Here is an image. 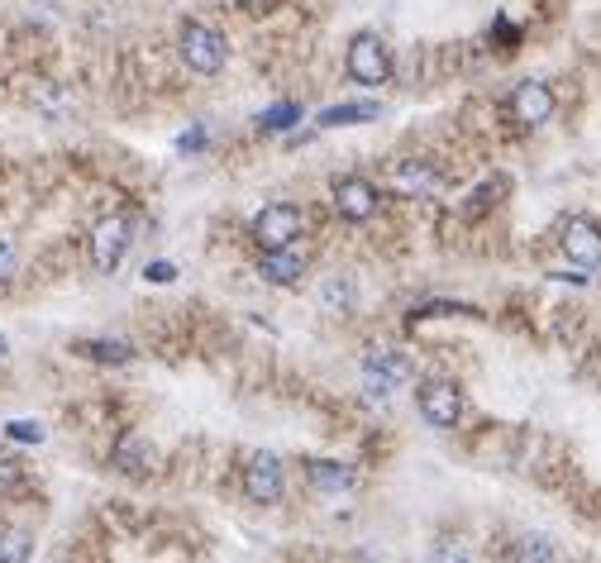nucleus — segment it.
<instances>
[{"instance_id":"13","label":"nucleus","mask_w":601,"mask_h":563,"mask_svg":"<svg viewBox=\"0 0 601 563\" xmlns=\"http://www.w3.org/2000/svg\"><path fill=\"white\" fill-rule=\"evenodd\" d=\"M306 478H310V488L325 492V496H339V492L354 488V468H349V464H334V458H310V464H306Z\"/></svg>"},{"instance_id":"23","label":"nucleus","mask_w":601,"mask_h":563,"mask_svg":"<svg viewBox=\"0 0 601 563\" xmlns=\"http://www.w3.org/2000/svg\"><path fill=\"white\" fill-rule=\"evenodd\" d=\"M24 488V464L15 454H0V492H15Z\"/></svg>"},{"instance_id":"21","label":"nucleus","mask_w":601,"mask_h":563,"mask_svg":"<svg viewBox=\"0 0 601 563\" xmlns=\"http://www.w3.org/2000/svg\"><path fill=\"white\" fill-rule=\"evenodd\" d=\"M397 181H401V187H406V191H429L439 177H435V167H429V163H401Z\"/></svg>"},{"instance_id":"25","label":"nucleus","mask_w":601,"mask_h":563,"mask_svg":"<svg viewBox=\"0 0 601 563\" xmlns=\"http://www.w3.org/2000/svg\"><path fill=\"white\" fill-rule=\"evenodd\" d=\"M143 278H149V282H173V263H153V268H143Z\"/></svg>"},{"instance_id":"9","label":"nucleus","mask_w":601,"mask_h":563,"mask_svg":"<svg viewBox=\"0 0 601 563\" xmlns=\"http://www.w3.org/2000/svg\"><path fill=\"white\" fill-rule=\"evenodd\" d=\"M506 110H511V120L520 129H540V125L554 120V110H558L554 86H549V82H520L511 91V101H506Z\"/></svg>"},{"instance_id":"12","label":"nucleus","mask_w":601,"mask_h":563,"mask_svg":"<svg viewBox=\"0 0 601 563\" xmlns=\"http://www.w3.org/2000/svg\"><path fill=\"white\" fill-rule=\"evenodd\" d=\"M110 468H115V473H125V478H143L153 468L149 439L134 435V430H125V435L115 439V449H110Z\"/></svg>"},{"instance_id":"10","label":"nucleus","mask_w":601,"mask_h":563,"mask_svg":"<svg viewBox=\"0 0 601 563\" xmlns=\"http://www.w3.org/2000/svg\"><path fill=\"white\" fill-rule=\"evenodd\" d=\"M411 377V363H406V353H397V349H373L368 359H363V387L373 391V397H387L391 387H401Z\"/></svg>"},{"instance_id":"3","label":"nucleus","mask_w":601,"mask_h":563,"mask_svg":"<svg viewBox=\"0 0 601 563\" xmlns=\"http://www.w3.org/2000/svg\"><path fill=\"white\" fill-rule=\"evenodd\" d=\"M300 230H306V215H300V206H292V201H272V206H263V211L254 215V225H248V234H254V244H258V254H263V248H286V244H296Z\"/></svg>"},{"instance_id":"11","label":"nucleus","mask_w":601,"mask_h":563,"mask_svg":"<svg viewBox=\"0 0 601 563\" xmlns=\"http://www.w3.org/2000/svg\"><path fill=\"white\" fill-rule=\"evenodd\" d=\"M306 263H310V254L300 244L263 248V254H258V278L272 282V286H292V282L306 278Z\"/></svg>"},{"instance_id":"14","label":"nucleus","mask_w":601,"mask_h":563,"mask_svg":"<svg viewBox=\"0 0 601 563\" xmlns=\"http://www.w3.org/2000/svg\"><path fill=\"white\" fill-rule=\"evenodd\" d=\"M320 306L330 310V316H354V306H358V286L349 272H334V278H325L320 282Z\"/></svg>"},{"instance_id":"26","label":"nucleus","mask_w":601,"mask_h":563,"mask_svg":"<svg viewBox=\"0 0 601 563\" xmlns=\"http://www.w3.org/2000/svg\"><path fill=\"white\" fill-rule=\"evenodd\" d=\"M0 353H5V339H0Z\"/></svg>"},{"instance_id":"19","label":"nucleus","mask_w":601,"mask_h":563,"mask_svg":"<svg viewBox=\"0 0 601 563\" xmlns=\"http://www.w3.org/2000/svg\"><path fill=\"white\" fill-rule=\"evenodd\" d=\"M300 120V106H292V101H278L272 110L258 115V129H268V134H282V129H292Z\"/></svg>"},{"instance_id":"27","label":"nucleus","mask_w":601,"mask_h":563,"mask_svg":"<svg viewBox=\"0 0 601 563\" xmlns=\"http://www.w3.org/2000/svg\"><path fill=\"white\" fill-rule=\"evenodd\" d=\"M229 5H244V0H229Z\"/></svg>"},{"instance_id":"16","label":"nucleus","mask_w":601,"mask_h":563,"mask_svg":"<svg viewBox=\"0 0 601 563\" xmlns=\"http://www.w3.org/2000/svg\"><path fill=\"white\" fill-rule=\"evenodd\" d=\"M506 563H558V549H554V540H544V535H520L511 544V554H506Z\"/></svg>"},{"instance_id":"1","label":"nucleus","mask_w":601,"mask_h":563,"mask_svg":"<svg viewBox=\"0 0 601 563\" xmlns=\"http://www.w3.org/2000/svg\"><path fill=\"white\" fill-rule=\"evenodd\" d=\"M177 54L191 72L201 77H215L220 68L229 62V38L215 30V24H201V20H181L177 30Z\"/></svg>"},{"instance_id":"20","label":"nucleus","mask_w":601,"mask_h":563,"mask_svg":"<svg viewBox=\"0 0 601 563\" xmlns=\"http://www.w3.org/2000/svg\"><path fill=\"white\" fill-rule=\"evenodd\" d=\"M429 563H478V554L468 540H439L429 549Z\"/></svg>"},{"instance_id":"8","label":"nucleus","mask_w":601,"mask_h":563,"mask_svg":"<svg viewBox=\"0 0 601 563\" xmlns=\"http://www.w3.org/2000/svg\"><path fill=\"white\" fill-rule=\"evenodd\" d=\"M558 248H564L568 263H578L587 272L601 268V225L592 215H568L564 230H558Z\"/></svg>"},{"instance_id":"18","label":"nucleus","mask_w":601,"mask_h":563,"mask_svg":"<svg viewBox=\"0 0 601 563\" xmlns=\"http://www.w3.org/2000/svg\"><path fill=\"white\" fill-rule=\"evenodd\" d=\"M30 554H34L30 530H5L0 535V563H30Z\"/></svg>"},{"instance_id":"7","label":"nucleus","mask_w":601,"mask_h":563,"mask_svg":"<svg viewBox=\"0 0 601 563\" xmlns=\"http://www.w3.org/2000/svg\"><path fill=\"white\" fill-rule=\"evenodd\" d=\"M330 206L339 220H349V225H363V220L377 215V206H382V191L373 187L368 177H339L330 187Z\"/></svg>"},{"instance_id":"24","label":"nucleus","mask_w":601,"mask_h":563,"mask_svg":"<svg viewBox=\"0 0 601 563\" xmlns=\"http://www.w3.org/2000/svg\"><path fill=\"white\" fill-rule=\"evenodd\" d=\"M10 439H24V444H38L44 439V425H34V421H10Z\"/></svg>"},{"instance_id":"17","label":"nucleus","mask_w":601,"mask_h":563,"mask_svg":"<svg viewBox=\"0 0 601 563\" xmlns=\"http://www.w3.org/2000/svg\"><path fill=\"white\" fill-rule=\"evenodd\" d=\"M358 120H377V106H373V101H358V106H330V110L320 115L325 129H334V125H358Z\"/></svg>"},{"instance_id":"4","label":"nucleus","mask_w":601,"mask_h":563,"mask_svg":"<svg viewBox=\"0 0 601 563\" xmlns=\"http://www.w3.org/2000/svg\"><path fill=\"white\" fill-rule=\"evenodd\" d=\"M415 406H421L425 425L453 430V425L463 421V387L449 383V377H429V383L415 387Z\"/></svg>"},{"instance_id":"5","label":"nucleus","mask_w":601,"mask_h":563,"mask_svg":"<svg viewBox=\"0 0 601 563\" xmlns=\"http://www.w3.org/2000/svg\"><path fill=\"white\" fill-rule=\"evenodd\" d=\"M129 244H134V220L129 215H106L96 230H91V263L96 272H115L125 263Z\"/></svg>"},{"instance_id":"22","label":"nucleus","mask_w":601,"mask_h":563,"mask_svg":"<svg viewBox=\"0 0 601 563\" xmlns=\"http://www.w3.org/2000/svg\"><path fill=\"white\" fill-rule=\"evenodd\" d=\"M15 272H20V248H15V239H5V234H0V292L15 282Z\"/></svg>"},{"instance_id":"6","label":"nucleus","mask_w":601,"mask_h":563,"mask_svg":"<svg viewBox=\"0 0 601 563\" xmlns=\"http://www.w3.org/2000/svg\"><path fill=\"white\" fill-rule=\"evenodd\" d=\"M282 492H286V468H282V458L268 454V449L248 458V468H244V496H248V502H254V506H278Z\"/></svg>"},{"instance_id":"2","label":"nucleus","mask_w":601,"mask_h":563,"mask_svg":"<svg viewBox=\"0 0 601 563\" xmlns=\"http://www.w3.org/2000/svg\"><path fill=\"white\" fill-rule=\"evenodd\" d=\"M344 68L358 86H387L391 82V48L382 34L363 30L349 38V54H344Z\"/></svg>"},{"instance_id":"15","label":"nucleus","mask_w":601,"mask_h":563,"mask_svg":"<svg viewBox=\"0 0 601 563\" xmlns=\"http://www.w3.org/2000/svg\"><path fill=\"white\" fill-rule=\"evenodd\" d=\"M76 353L91 363H129L134 359V344L129 339H76Z\"/></svg>"}]
</instances>
